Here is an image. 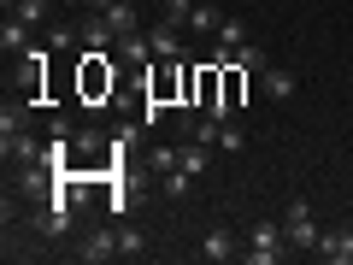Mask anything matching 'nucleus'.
<instances>
[{"label": "nucleus", "instance_id": "nucleus-1", "mask_svg": "<svg viewBox=\"0 0 353 265\" xmlns=\"http://www.w3.org/2000/svg\"><path fill=\"white\" fill-rule=\"evenodd\" d=\"M283 236H289V248H306V253L324 242V230L312 224V201H301V195L289 201V213H283Z\"/></svg>", "mask_w": 353, "mask_h": 265}, {"label": "nucleus", "instance_id": "nucleus-2", "mask_svg": "<svg viewBox=\"0 0 353 265\" xmlns=\"http://www.w3.org/2000/svg\"><path fill=\"white\" fill-rule=\"evenodd\" d=\"M241 253H248V265H277L289 253V236H283V224H253Z\"/></svg>", "mask_w": 353, "mask_h": 265}, {"label": "nucleus", "instance_id": "nucleus-3", "mask_svg": "<svg viewBox=\"0 0 353 265\" xmlns=\"http://www.w3.org/2000/svg\"><path fill=\"white\" fill-rule=\"evenodd\" d=\"M77 83H83V101H101V95H112V65H106V53L83 48V65H77Z\"/></svg>", "mask_w": 353, "mask_h": 265}, {"label": "nucleus", "instance_id": "nucleus-4", "mask_svg": "<svg viewBox=\"0 0 353 265\" xmlns=\"http://www.w3.org/2000/svg\"><path fill=\"white\" fill-rule=\"evenodd\" d=\"M77 36H83V48H94V53H112V48H118L106 12H83V18H77Z\"/></svg>", "mask_w": 353, "mask_h": 265}, {"label": "nucleus", "instance_id": "nucleus-5", "mask_svg": "<svg viewBox=\"0 0 353 265\" xmlns=\"http://www.w3.org/2000/svg\"><path fill=\"white\" fill-rule=\"evenodd\" d=\"M236 230H224V224H212V230H206V236H201V259L206 265H230V259H236Z\"/></svg>", "mask_w": 353, "mask_h": 265}, {"label": "nucleus", "instance_id": "nucleus-6", "mask_svg": "<svg viewBox=\"0 0 353 265\" xmlns=\"http://www.w3.org/2000/svg\"><path fill=\"white\" fill-rule=\"evenodd\" d=\"M77 259H83V265H106V259H118V230H88L83 248H77Z\"/></svg>", "mask_w": 353, "mask_h": 265}, {"label": "nucleus", "instance_id": "nucleus-7", "mask_svg": "<svg viewBox=\"0 0 353 265\" xmlns=\"http://www.w3.org/2000/svg\"><path fill=\"white\" fill-rule=\"evenodd\" d=\"M148 48H153V59H176V53H183V24L153 18V24H148Z\"/></svg>", "mask_w": 353, "mask_h": 265}, {"label": "nucleus", "instance_id": "nucleus-8", "mask_svg": "<svg viewBox=\"0 0 353 265\" xmlns=\"http://www.w3.org/2000/svg\"><path fill=\"white\" fill-rule=\"evenodd\" d=\"M312 253H318L324 265H353V230H330Z\"/></svg>", "mask_w": 353, "mask_h": 265}, {"label": "nucleus", "instance_id": "nucleus-9", "mask_svg": "<svg viewBox=\"0 0 353 265\" xmlns=\"http://www.w3.org/2000/svg\"><path fill=\"white\" fill-rule=\"evenodd\" d=\"M259 88H265V101H294V71L265 65V71H259Z\"/></svg>", "mask_w": 353, "mask_h": 265}, {"label": "nucleus", "instance_id": "nucleus-10", "mask_svg": "<svg viewBox=\"0 0 353 265\" xmlns=\"http://www.w3.org/2000/svg\"><path fill=\"white\" fill-rule=\"evenodd\" d=\"M30 36H36V30H30L24 18H18V12L6 18V24H0V48H6V53H18V59H24V53L36 48V41H30Z\"/></svg>", "mask_w": 353, "mask_h": 265}, {"label": "nucleus", "instance_id": "nucleus-11", "mask_svg": "<svg viewBox=\"0 0 353 265\" xmlns=\"http://www.w3.org/2000/svg\"><path fill=\"white\" fill-rule=\"evenodd\" d=\"M106 24H112V36H136V30H141L136 0H112V6H106Z\"/></svg>", "mask_w": 353, "mask_h": 265}, {"label": "nucleus", "instance_id": "nucleus-12", "mask_svg": "<svg viewBox=\"0 0 353 265\" xmlns=\"http://www.w3.org/2000/svg\"><path fill=\"white\" fill-rule=\"evenodd\" d=\"M6 159H18V165H41V159H48V148H36V136H30V130H18V136H6Z\"/></svg>", "mask_w": 353, "mask_h": 265}, {"label": "nucleus", "instance_id": "nucleus-13", "mask_svg": "<svg viewBox=\"0 0 353 265\" xmlns=\"http://www.w3.org/2000/svg\"><path fill=\"white\" fill-rule=\"evenodd\" d=\"M218 24H224V12H218L212 0H194V12H189V30H194V36H218Z\"/></svg>", "mask_w": 353, "mask_h": 265}, {"label": "nucleus", "instance_id": "nucleus-14", "mask_svg": "<svg viewBox=\"0 0 353 265\" xmlns=\"http://www.w3.org/2000/svg\"><path fill=\"white\" fill-rule=\"evenodd\" d=\"M176 165H183V171H189V177H201L206 165H212V148H206V141H189V148H183V159H176Z\"/></svg>", "mask_w": 353, "mask_h": 265}, {"label": "nucleus", "instance_id": "nucleus-15", "mask_svg": "<svg viewBox=\"0 0 353 265\" xmlns=\"http://www.w3.org/2000/svg\"><path fill=\"white\" fill-rule=\"evenodd\" d=\"M48 6H53V0H18L12 12H18V18H24V24H30V30H48Z\"/></svg>", "mask_w": 353, "mask_h": 265}, {"label": "nucleus", "instance_id": "nucleus-16", "mask_svg": "<svg viewBox=\"0 0 353 265\" xmlns=\"http://www.w3.org/2000/svg\"><path fill=\"white\" fill-rule=\"evenodd\" d=\"M30 124V106H18V101H6V112H0V136H18V130Z\"/></svg>", "mask_w": 353, "mask_h": 265}, {"label": "nucleus", "instance_id": "nucleus-17", "mask_svg": "<svg viewBox=\"0 0 353 265\" xmlns=\"http://www.w3.org/2000/svg\"><path fill=\"white\" fill-rule=\"evenodd\" d=\"M141 253H148V242H141V230H118V259H141Z\"/></svg>", "mask_w": 353, "mask_h": 265}, {"label": "nucleus", "instance_id": "nucleus-18", "mask_svg": "<svg viewBox=\"0 0 353 265\" xmlns=\"http://www.w3.org/2000/svg\"><path fill=\"white\" fill-rule=\"evenodd\" d=\"M189 12H194V0H159V18H165V24H183V30H189Z\"/></svg>", "mask_w": 353, "mask_h": 265}, {"label": "nucleus", "instance_id": "nucleus-19", "mask_svg": "<svg viewBox=\"0 0 353 265\" xmlns=\"http://www.w3.org/2000/svg\"><path fill=\"white\" fill-rule=\"evenodd\" d=\"M236 65H248V71L259 77V71H265V65H271V59H265V48H259V41H248V48L236 53Z\"/></svg>", "mask_w": 353, "mask_h": 265}, {"label": "nucleus", "instance_id": "nucleus-20", "mask_svg": "<svg viewBox=\"0 0 353 265\" xmlns=\"http://www.w3.org/2000/svg\"><path fill=\"white\" fill-rule=\"evenodd\" d=\"M189 183H194V177L183 171V165H176V171H165V195H171V201H183V195H189Z\"/></svg>", "mask_w": 353, "mask_h": 265}, {"label": "nucleus", "instance_id": "nucleus-21", "mask_svg": "<svg viewBox=\"0 0 353 265\" xmlns=\"http://www.w3.org/2000/svg\"><path fill=\"white\" fill-rule=\"evenodd\" d=\"M48 41H53L59 53H65V48H77L83 36H77V24H53V30H48Z\"/></svg>", "mask_w": 353, "mask_h": 265}, {"label": "nucleus", "instance_id": "nucleus-22", "mask_svg": "<svg viewBox=\"0 0 353 265\" xmlns=\"http://www.w3.org/2000/svg\"><path fill=\"white\" fill-rule=\"evenodd\" d=\"M176 159H183V148H153V171H176Z\"/></svg>", "mask_w": 353, "mask_h": 265}, {"label": "nucleus", "instance_id": "nucleus-23", "mask_svg": "<svg viewBox=\"0 0 353 265\" xmlns=\"http://www.w3.org/2000/svg\"><path fill=\"white\" fill-rule=\"evenodd\" d=\"M218 148H224V153H236V148H241V130L230 124V118H224V124H218Z\"/></svg>", "mask_w": 353, "mask_h": 265}, {"label": "nucleus", "instance_id": "nucleus-24", "mask_svg": "<svg viewBox=\"0 0 353 265\" xmlns=\"http://www.w3.org/2000/svg\"><path fill=\"white\" fill-rule=\"evenodd\" d=\"M77 153H101V130H83L77 136Z\"/></svg>", "mask_w": 353, "mask_h": 265}, {"label": "nucleus", "instance_id": "nucleus-25", "mask_svg": "<svg viewBox=\"0 0 353 265\" xmlns=\"http://www.w3.org/2000/svg\"><path fill=\"white\" fill-rule=\"evenodd\" d=\"M88 6H94V12H106V6H112V0H88Z\"/></svg>", "mask_w": 353, "mask_h": 265}, {"label": "nucleus", "instance_id": "nucleus-26", "mask_svg": "<svg viewBox=\"0 0 353 265\" xmlns=\"http://www.w3.org/2000/svg\"><path fill=\"white\" fill-rule=\"evenodd\" d=\"M59 6H88V0H59Z\"/></svg>", "mask_w": 353, "mask_h": 265}, {"label": "nucleus", "instance_id": "nucleus-27", "mask_svg": "<svg viewBox=\"0 0 353 265\" xmlns=\"http://www.w3.org/2000/svg\"><path fill=\"white\" fill-rule=\"evenodd\" d=\"M0 6H6V12H12V6H18V0H0Z\"/></svg>", "mask_w": 353, "mask_h": 265}, {"label": "nucleus", "instance_id": "nucleus-28", "mask_svg": "<svg viewBox=\"0 0 353 265\" xmlns=\"http://www.w3.org/2000/svg\"><path fill=\"white\" fill-rule=\"evenodd\" d=\"M347 83H353V77H347Z\"/></svg>", "mask_w": 353, "mask_h": 265}]
</instances>
